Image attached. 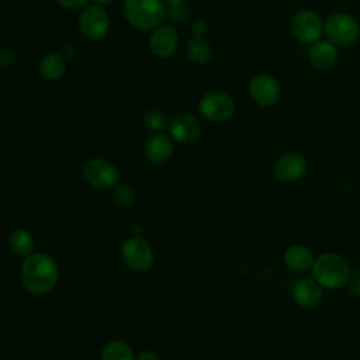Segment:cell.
Here are the masks:
<instances>
[{
  "label": "cell",
  "mask_w": 360,
  "mask_h": 360,
  "mask_svg": "<svg viewBox=\"0 0 360 360\" xmlns=\"http://www.w3.org/2000/svg\"><path fill=\"white\" fill-rule=\"evenodd\" d=\"M84 181L97 190H112L118 183V169L104 158H91L83 167Z\"/></svg>",
  "instance_id": "cell-6"
},
{
  "label": "cell",
  "mask_w": 360,
  "mask_h": 360,
  "mask_svg": "<svg viewBox=\"0 0 360 360\" xmlns=\"http://www.w3.org/2000/svg\"><path fill=\"white\" fill-rule=\"evenodd\" d=\"M292 298L304 309L315 308L322 300V288L315 280L302 278L292 287Z\"/></svg>",
  "instance_id": "cell-16"
},
{
  "label": "cell",
  "mask_w": 360,
  "mask_h": 360,
  "mask_svg": "<svg viewBox=\"0 0 360 360\" xmlns=\"http://www.w3.org/2000/svg\"><path fill=\"white\" fill-rule=\"evenodd\" d=\"M314 280L325 288L335 290L345 285L350 278V269L345 257L338 253H322L312 263Z\"/></svg>",
  "instance_id": "cell-2"
},
{
  "label": "cell",
  "mask_w": 360,
  "mask_h": 360,
  "mask_svg": "<svg viewBox=\"0 0 360 360\" xmlns=\"http://www.w3.org/2000/svg\"><path fill=\"white\" fill-rule=\"evenodd\" d=\"M112 198L121 208H129L136 201V191L128 183H117L112 188Z\"/></svg>",
  "instance_id": "cell-22"
},
{
  "label": "cell",
  "mask_w": 360,
  "mask_h": 360,
  "mask_svg": "<svg viewBox=\"0 0 360 360\" xmlns=\"http://www.w3.org/2000/svg\"><path fill=\"white\" fill-rule=\"evenodd\" d=\"M186 53L188 59L195 65H204L210 62L212 56L211 45L202 37H193L186 45Z\"/></svg>",
  "instance_id": "cell-20"
},
{
  "label": "cell",
  "mask_w": 360,
  "mask_h": 360,
  "mask_svg": "<svg viewBox=\"0 0 360 360\" xmlns=\"http://www.w3.org/2000/svg\"><path fill=\"white\" fill-rule=\"evenodd\" d=\"M284 264L292 271H305L312 267L314 255L304 245H291L283 255Z\"/></svg>",
  "instance_id": "cell-17"
},
{
  "label": "cell",
  "mask_w": 360,
  "mask_h": 360,
  "mask_svg": "<svg viewBox=\"0 0 360 360\" xmlns=\"http://www.w3.org/2000/svg\"><path fill=\"white\" fill-rule=\"evenodd\" d=\"M121 259L132 271L143 273L153 266L155 255L150 243L142 235H132L121 245Z\"/></svg>",
  "instance_id": "cell-5"
},
{
  "label": "cell",
  "mask_w": 360,
  "mask_h": 360,
  "mask_svg": "<svg viewBox=\"0 0 360 360\" xmlns=\"http://www.w3.org/2000/svg\"><path fill=\"white\" fill-rule=\"evenodd\" d=\"M308 59L314 69L316 70H329L338 62V49L330 41H316L311 44L308 51Z\"/></svg>",
  "instance_id": "cell-14"
},
{
  "label": "cell",
  "mask_w": 360,
  "mask_h": 360,
  "mask_svg": "<svg viewBox=\"0 0 360 360\" xmlns=\"http://www.w3.org/2000/svg\"><path fill=\"white\" fill-rule=\"evenodd\" d=\"M87 1L89 0H56V3L59 6H62L63 8H68V10L83 8L87 4Z\"/></svg>",
  "instance_id": "cell-24"
},
{
  "label": "cell",
  "mask_w": 360,
  "mask_h": 360,
  "mask_svg": "<svg viewBox=\"0 0 360 360\" xmlns=\"http://www.w3.org/2000/svg\"><path fill=\"white\" fill-rule=\"evenodd\" d=\"M66 70V63L65 59L62 58L60 53L51 52L45 55L41 62H39V72L44 79L55 82L63 76Z\"/></svg>",
  "instance_id": "cell-19"
},
{
  "label": "cell",
  "mask_w": 360,
  "mask_h": 360,
  "mask_svg": "<svg viewBox=\"0 0 360 360\" xmlns=\"http://www.w3.org/2000/svg\"><path fill=\"white\" fill-rule=\"evenodd\" d=\"M20 280L24 290L32 295H45L59 280V266L48 253H32L24 257L20 267Z\"/></svg>",
  "instance_id": "cell-1"
},
{
  "label": "cell",
  "mask_w": 360,
  "mask_h": 360,
  "mask_svg": "<svg viewBox=\"0 0 360 360\" xmlns=\"http://www.w3.org/2000/svg\"><path fill=\"white\" fill-rule=\"evenodd\" d=\"M143 124H145V127H146L149 131L159 132V131H162L163 128L167 127L169 120H167V115H166L162 110L152 108V110H148V111L145 112V115H143Z\"/></svg>",
  "instance_id": "cell-23"
},
{
  "label": "cell",
  "mask_w": 360,
  "mask_h": 360,
  "mask_svg": "<svg viewBox=\"0 0 360 360\" xmlns=\"http://www.w3.org/2000/svg\"><path fill=\"white\" fill-rule=\"evenodd\" d=\"M10 250L20 257H27L34 253L35 240L30 231L25 228H15L8 235Z\"/></svg>",
  "instance_id": "cell-18"
},
{
  "label": "cell",
  "mask_w": 360,
  "mask_h": 360,
  "mask_svg": "<svg viewBox=\"0 0 360 360\" xmlns=\"http://www.w3.org/2000/svg\"><path fill=\"white\" fill-rule=\"evenodd\" d=\"M14 62V53L8 48L0 49V66L1 68H8Z\"/></svg>",
  "instance_id": "cell-25"
},
{
  "label": "cell",
  "mask_w": 360,
  "mask_h": 360,
  "mask_svg": "<svg viewBox=\"0 0 360 360\" xmlns=\"http://www.w3.org/2000/svg\"><path fill=\"white\" fill-rule=\"evenodd\" d=\"M96 1V4H98V6H104V4H110L112 0H94Z\"/></svg>",
  "instance_id": "cell-31"
},
{
  "label": "cell",
  "mask_w": 360,
  "mask_h": 360,
  "mask_svg": "<svg viewBox=\"0 0 360 360\" xmlns=\"http://www.w3.org/2000/svg\"><path fill=\"white\" fill-rule=\"evenodd\" d=\"M308 170L307 158L295 150L285 152L281 155L273 167L276 179L281 183H292L305 176Z\"/></svg>",
  "instance_id": "cell-11"
},
{
  "label": "cell",
  "mask_w": 360,
  "mask_h": 360,
  "mask_svg": "<svg viewBox=\"0 0 360 360\" xmlns=\"http://www.w3.org/2000/svg\"><path fill=\"white\" fill-rule=\"evenodd\" d=\"M323 34L333 45L347 46L356 42L360 34V24L357 18L345 11H336L323 21Z\"/></svg>",
  "instance_id": "cell-4"
},
{
  "label": "cell",
  "mask_w": 360,
  "mask_h": 360,
  "mask_svg": "<svg viewBox=\"0 0 360 360\" xmlns=\"http://www.w3.org/2000/svg\"><path fill=\"white\" fill-rule=\"evenodd\" d=\"M135 360H160L159 354L152 349H143L135 354Z\"/></svg>",
  "instance_id": "cell-27"
},
{
  "label": "cell",
  "mask_w": 360,
  "mask_h": 360,
  "mask_svg": "<svg viewBox=\"0 0 360 360\" xmlns=\"http://www.w3.org/2000/svg\"><path fill=\"white\" fill-rule=\"evenodd\" d=\"M173 155V142L172 139L160 132L150 135L145 142V156L146 159L156 165H165Z\"/></svg>",
  "instance_id": "cell-15"
},
{
  "label": "cell",
  "mask_w": 360,
  "mask_h": 360,
  "mask_svg": "<svg viewBox=\"0 0 360 360\" xmlns=\"http://www.w3.org/2000/svg\"><path fill=\"white\" fill-rule=\"evenodd\" d=\"M233 98L224 91H208L200 100L198 110L200 114L212 122L228 121L235 114Z\"/></svg>",
  "instance_id": "cell-8"
},
{
  "label": "cell",
  "mask_w": 360,
  "mask_h": 360,
  "mask_svg": "<svg viewBox=\"0 0 360 360\" xmlns=\"http://www.w3.org/2000/svg\"><path fill=\"white\" fill-rule=\"evenodd\" d=\"M292 35L302 44H314L323 34V21L319 14L311 8H300L291 18Z\"/></svg>",
  "instance_id": "cell-7"
},
{
  "label": "cell",
  "mask_w": 360,
  "mask_h": 360,
  "mask_svg": "<svg viewBox=\"0 0 360 360\" xmlns=\"http://www.w3.org/2000/svg\"><path fill=\"white\" fill-rule=\"evenodd\" d=\"M122 10L127 21L142 31L162 25L167 15V10L160 0H124Z\"/></svg>",
  "instance_id": "cell-3"
},
{
  "label": "cell",
  "mask_w": 360,
  "mask_h": 360,
  "mask_svg": "<svg viewBox=\"0 0 360 360\" xmlns=\"http://www.w3.org/2000/svg\"><path fill=\"white\" fill-rule=\"evenodd\" d=\"M169 3V6H180L183 4V0H166Z\"/></svg>",
  "instance_id": "cell-30"
},
{
  "label": "cell",
  "mask_w": 360,
  "mask_h": 360,
  "mask_svg": "<svg viewBox=\"0 0 360 360\" xmlns=\"http://www.w3.org/2000/svg\"><path fill=\"white\" fill-rule=\"evenodd\" d=\"M350 285H352V290L356 295L360 297V270H357L353 277L350 278Z\"/></svg>",
  "instance_id": "cell-29"
},
{
  "label": "cell",
  "mask_w": 360,
  "mask_h": 360,
  "mask_svg": "<svg viewBox=\"0 0 360 360\" xmlns=\"http://www.w3.org/2000/svg\"><path fill=\"white\" fill-rule=\"evenodd\" d=\"M250 98L262 107L274 105L281 96V86L278 80L267 73H259L253 76L248 84Z\"/></svg>",
  "instance_id": "cell-9"
},
{
  "label": "cell",
  "mask_w": 360,
  "mask_h": 360,
  "mask_svg": "<svg viewBox=\"0 0 360 360\" xmlns=\"http://www.w3.org/2000/svg\"><path fill=\"white\" fill-rule=\"evenodd\" d=\"M169 15H170V18L174 20V21L183 20V18L186 17V11H184L183 4H180V6H170V8H169Z\"/></svg>",
  "instance_id": "cell-26"
},
{
  "label": "cell",
  "mask_w": 360,
  "mask_h": 360,
  "mask_svg": "<svg viewBox=\"0 0 360 360\" xmlns=\"http://www.w3.org/2000/svg\"><path fill=\"white\" fill-rule=\"evenodd\" d=\"M101 360H135L132 347L124 340H110L101 349Z\"/></svg>",
  "instance_id": "cell-21"
},
{
  "label": "cell",
  "mask_w": 360,
  "mask_h": 360,
  "mask_svg": "<svg viewBox=\"0 0 360 360\" xmlns=\"http://www.w3.org/2000/svg\"><path fill=\"white\" fill-rule=\"evenodd\" d=\"M172 138L179 143H191L202 134V124L194 114L183 112L176 115L169 124Z\"/></svg>",
  "instance_id": "cell-12"
},
{
  "label": "cell",
  "mask_w": 360,
  "mask_h": 360,
  "mask_svg": "<svg viewBox=\"0 0 360 360\" xmlns=\"http://www.w3.org/2000/svg\"><path fill=\"white\" fill-rule=\"evenodd\" d=\"M77 24L82 34L89 39H101L108 32L110 18L101 6L94 4L82 10Z\"/></svg>",
  "instance_id": "cell-10"
},
{
  "label": "cell",
  "mask_w": 360,
  "mask_h": 360,
  "mask_svg": "<svg viewBox=\"0 0 360 360\" xmlns=\"http://www.w3.org/2000/svg\"><path fill=\"white\" fill-rule=\"evenodd\" d=\"M191 31H193V34L195 37H202L205 34V31H207V25H205V22L202 20H197L195 22H193Z\"/></svg>",
  "instance_id": "cell-28"
},
{
  "label": "cell",
  "mask_w": 360,
  "mask_h": 360,
  "mask_svg": "<svg viewBox=\"0 0 360 360\" xmlns=\"http://www.w3.org/2000/svg\"><path fill=\"white\" fill-rule=\"evenodd\" d=\"M149 46L158 58H170L177 51L179 35L172 25L162 24L153 30L149 38Z\"/></svg>",
  "instance_id": "cell-13"
}]
</instances>
